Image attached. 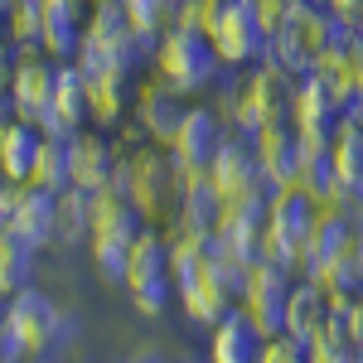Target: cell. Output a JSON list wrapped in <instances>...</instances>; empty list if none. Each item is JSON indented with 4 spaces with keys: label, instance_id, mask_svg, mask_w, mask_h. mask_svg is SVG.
Masks as SVG:
<instances>
[{
    "label": "cell",
    "instance_id": "8",
    "mask_svg": "<svg viewBox=\"0 0 363 363\" xmlns=\"http://www.w3.org/2000/svg\"><path fill=\"white\" fill-rule=\"evenodd\" d=\"M208 39H213V49H218V58L228 68L267 58V29L257 25V5L252 0H223V15L208 29Z\"/></svg>",
    "mask_w": 363,
    "mask_h": 363
},
{
    "label": "cell",
    "instance_id": "16",
    "mask_svg": "<svg viewBox=\"0 0 363 363\" xmlns=\"http://www.w3.org/2000/svg\"><path fill=\"white\" fill-rule=\"evenodd\" d=\"M87 15H92V0H49L44 10V54L58 58V63H73L83 54V39H87Z\"/></svg>",
    "mask_w": 363,
    "mask_h": 363
},
{
    "label": "cell",
    "instance_id": "9",
    "mask_svg": "<svg viewBox=\"0 0 363 363\" xmlns=\"http://www.w3.org/2000/svg\"><path fill=\"white\" fill-rule=\"evenodd\" d=\"M223 112H213V107H189L184 112V126H179V136L169 140V160L179 169H208L213 165V155L223 150Z\"/></svg>",
    "mask_w": 363,
    "mask_h": 363
},
{
    "label": "cell",
    "instance_id": "27",
    "mask_svg": "<svg viewBox=\"0 0 363 363\" xmlns=\"http://www.w3.org/2000/svg\"><path fill=\"white\" fill-rule=\"evenodd\" d=\"M34 277V247L15 233H0V296L25 291Z\"/></svg>",
    "mask_w": 363,
    "mask_h": 363
},
{
    "label": "cell",
    "instance_id": "20",
    "mask_svg": "<svg viewBox=\"0 0 363 363\" xmlns=\"http://www.w3.org/2000/svg\"><path fill=\"white\" fill-rule=\"evenodd\" d=\"M208 174H213V184H218L228 199L242 194V189H252L257 179H267V174H262V160H257V145H252V136H228L223 150L213 155Z\"/></svg>",
    "mask_w": 363,
    "mask_h": 363
},
{
    "label": "cell",
    "instance_id": "18",
    "mask_svg": "<svg viewBox=\"0 0 363 363\" xmlns=\"http://www.w3.org/2000/svg\"><path fill=\"white\" fill-rule=\"evenodd\" d=\"M291 126L306 131V136H330L335 140V131L344 126V102H339L325 83L301 78V83H296V97H291Z\"/></svg>",
    "mask_w": 363,
    "mask_h": 363
},
{
    "label": "cell",
    "instance_id": "33",
    "mask_svg": "<svg viewBox=\"0 0 363 363\" xmlns=\"http://www.w3.org/2000/svg\"><path fill=\"white\" fill-rule=\"evenodd\" d=\"M262 363H315V344L310 339H296V335H277L267 344Z\"/></svg>",
    "mask_w": 363,
    "mask_h": 363
},
{
    "label": "cell",
    "instance_id": "7",
    "mask_svg": "<svg viewBox=\"0 0 363 363\" xmlns=\"http://www.w3.org/2000/svg\"><path fill=\"white\" fill-rule=\"evenodd\" d=\"M54 83H58V58L44 54V44H20L15 49V68H10V102L15 116L39 121L54 102Z\"/></svg>",
    "mask_w": 363,
    "mask_h": 363
},
{
    "label": "cell",
    "instance_id": "6",
    "mask_svg": "<svg viewBox=\"0 0 363 363\" xmlns=\"http://www.w3.org/2000/svg\"><path fill=\"white\" fill-rule=\"evenodd\" d=\"M174 179H179V203H174V223L184 238H213L223 233L228 218V194L213 184L208 169H179L174 165Z\"/></svg>",
    "mask_w": 363,
    "mask_h": 363
},
{
    "label": "cell",
    "instance_id": "30",
    "mask_svg": "<svg viewBox=\"0 0 363 363\" xmlns=\"http://www.w3.org/2000/svg\"><path fill=\"white\" fill-rule=\"evenodd\" d=\"M44 10H49V0H10V29H5V39L20 49V44H39V34H44Z\"/></svg>",
    "mask_w": 363,
    "mask_h": 363
},
{
    "label": "cell",
    "instance_id": "41",
    "mask_svg": "<svg viewBox=\"0 0 363 363\" xmlns=\"http://www.w3.org/2000/svg\"><path fill=\"white\" fill-rule=\"evenodd\" d=\"M349 25H354V34H359V39H363V10H359V15H354V20H349Z\"/></svg>",
    "mask_w": 363,
    "mask_h": 363
},
{
    "label": "cell",
    "instance_id": "15",
    "mask_svg": "<svg viewBox=\"0 0 363 363\" xmlns=\"http://www.w3.org/2000/svg\"><path fill=\"white\" fill-rule=\"evenodd\" d=\"M5 315H10V325L25 335V344L34 349V354H44V349H49V339L58 335V325H63V310H58L54 296H49V291H39V286L15 291V296L5 301Z\"/></svg>",
    "mask_w": 363,
    "mask_h": 363
},
{
    "label": "cell",
    "instance_id": "14",
    "mask_svg": "<svg viewBox=\"0 0 363 363\" xmlns=\"http://www.w3.org/2000/svg\"><path fill=\"white\" fill-rule=\"evenodd\" d=\"M267 344H272V335L252 320V310L233 306L223 320L213 325V354H208V359L213 363H262Z\"/></svg>",
    "mask_w": 363,
    "mask_h": 363
},
{
    "label": "cell",
    "instance_id": "21",
    "mask_svg": "<svg viewBox=\"0 0 363 363\" xmlns=\"http://www.w3.org/2000/svg\"><path fill=\"white\" fill-rule=\"evenodd\" d=\"M39 145H44V131H39L34 121H25V116H15V121L0 131V169H5L10 184H29V179H34Z\"/></svg>",
    "mask_w": 363,
    "mask_h": 363
},
{
    "label": "cell",
    "instance_id": "40",
    "mask_svg": "<svg viewBox=\"0 0 363 363\" xmlns=\"http://www.w3.org/2000/svg\"><path fill=\"white\" fill-rule=\"evenodd\" d=\"M10 29V0H0V34Z\"/></svg>",
    "mask_w": 363,
    "mask_h": 363
},
{
    "label": "cell",
    "instance_id": "17",
    "mask_svg": "<svg viewBox=\"0 0 363 363\" xmlns=\"http://www.w3.org/2000/svg\"><path fill=\"white\" fill-rule=\"evenodd\" d=\"M184 112H189V102H184V92H174V87L160 78V83H145L136 97V121L145 126V136L155 140V145H165L179 136V126H184Z\"/></svg>",
    "mask_w": 363,
    "mask_h": 363
},
{
    "label": "cell",
    "instance_id": "29",
    "mask_svg": "<svg viewBox=\"0 0 363 363\" xmlns=\"http://www.w3.org/2000/svg\"><path fill=\"white\" fill-rule=\"evenodd\" d=\"M179 306H184V315H189L194 325H208V330H213L228 310H233V301H228L218 286L199 281V286H184V291H179Z\"/></svg>",
    "mask_w": 363,
    "mask_h": 363
},
{
    "label": "cell",
    "instance_id": "36",
    "mask_svg": "<svg viewBox=\"0 0 363 363\" xmlns=\"http://www.w3.org/2000/svg\"><path fill=\"white\" fill-rule=\"evenodd\" d=\"M344 121H354V126H363V87H354V97L344 102Z\"/></svg>",
    "mask_w": 363,
    "mask_h": 363
},
{
    "label": "cell",
    "instance_id": "10",
    "mask_svg": "<svg viewBox=\"0 0 363 363\" xmlns=\"http://www.w3.org/2000/svg\"><path fill=\"white\" fill-rule=\"evenodd\" d=\"M252 145H257L262 174H267L277 189L301 184V169H306V140H301V131H296L291 121H277V126L257 131V136H252Z\"/></svg>",
    "mask_w": 363,
    "mask_h": 363
},
{
    "label": "cell",
    "instance_id": "26",
    "mask_svg": "<svg viewBox=\"0 0 363 363\" xmlns=\"http://www.w3.org/2000/svg\"><path fill=\"white\" fill-rule=\"evenodd\" d=\"M29 184H44V189H73V136H44L39 145V165H34V179Z\"/></svg>",
    "mask_w": 363,
    "mask_h": 363
},
{
    "label": "cell",
    "instance_id": "11",
    "mask_svg": "<svg viewBox=\"0 0 363 363\" xmlns=\"http://www.w3.org/2000/svg\"><path fill=\"white\" fill-rule=\"evenodd\" d=\"M359 218H363V213H339V208H325V218H320V228H315V238H310L306 257H301L306 281H325L339 257H349V252H354Z\"/></svg>",
    "mask_w": 363,
    "mask_h": 363
},
{
    "label": "cell",
    "instance_id": "19",
    "mask_svg": "<svg viewBox=\"0 0 363 363\" xmlns=\"http://www.w3.org/2000/svg\"><path fill=\"white\" fill-rule=\"evenodd\" d=\"M121 150L102 131H73V184L83 189H112Z\"/></svg>",
    "mask_w": 363,
    "mask_h": 363
},
{
    "label": "cell",
    "instance_id": "35",
    "mask_svg": "<svg viewBox=\"0 0 363 363\" xmlns=\"http://www.w3.org/2000/svg\"><path fill=\"white\" fill-rule=\"evenodd\" d=\"M15 194H20V184H10V179H5V169H0V233H10V213H15Z\"/></svg>",
    "mask_w": 363,
    "mask_h": 363
},
{
    "label": "cell",
    "instance_id": "24",
    "mask_svg": "<svg viewBox=\"0 0 363 363\" xmlns=\"http://www.w3.org/2000/svg\"><path fill=\"white\" fill-rule=\"evenodd\" d=\"M126 68H107V73H87V112L97 126H116L126 112Z\"/></svg>",
    "mask_w": 363,
    "mask_h": 363
},
{
    "label": "cell",
    "instance_id": "5",
    "mask_svg": "<svg viewBox=\"0 0 363 363\" xmlns=\"http://www.w3.org/2000/svg\"><path fill=\"white\" fill-rule=\"evenodd\" d=\"M169 257H174V242L160 238L155 228L145 233L131 252V281H126V291H131V301H136L140 315H165L169 296H179V286H174V267H169Z\"/></svg>",
    "mask_w": 363,
    "mask_h": 363
},
{
    "label": "cell",
    "instance_id": "32",
    "mask_svg": "<svg viewBox=\"0 0 363 363\" xmlns=\"http://www.w3.org/2000/svg\"><path fill=\"white\" fill-rule=\"evenodd\" d=\"M169 267H174V286H179V291H184V286H199V281H203V242L179 233V238H174Z\"/></svg>",
    "mask_w": 363,
    "mask_h": 363
},
{
    "label": "cell",
    "instance_id": "23",
    "mask_svg": "<svg viewBox=\"0 0 363 363\" xmlns=\"http://www.w3.org/2000/svg\"><path fill=\"white\" fill-rule=\"evenodd\" d=\"M335 315V296L320 281H301L291 286V310H286V335L296 339H315L325 330V320Z\"/></svg>",
    "mask_w": 363,
    "mask_h": 363
},
{
    "label": "cell",
    "instance_id": "42",
    "mask_svg": "<svg viewBox=\"0 0 363 363\" xmlns=\"http://www.w3.org/2000/svg\"><path fill=\"white\" fill-rule=\"evenodd\" d=\"M354 247H359V252H363V218H359V238H354Z\"/></svg>",
    "mask_w": 363,
    "mask_h": 363
},
{
    "label": "cell",
    "instance_id": "28",
    "mask_svg": "<svg viewBox=\"0 0 363 363\" xmlns=\"http://www.w3.org/2000/svg\"><path fill=\"white\" fill-rule=\"evenodd\" d=\"M335 165H339V179L349 184V194H359L363 203V126L344 121L335 131Z\"/></svg>",
    "mask_w": 363,
    "mask_h": 363
},
{
    "label": "cell",
    "instance_id": "12",
    "mask_svg": "<svg viewBox=\"0 0 363 363\" xmlns=\"http://www.w3.org/2000/svg\"><path fill=\"white\" fill-rule=\"evenodd\" d=\"M291 267H281V262H262L257 272H252V291L242 306L252 310V320L267 330V335L277 339L286 335V310H291Z\"/></svg>",
    "mask_w": 363,
    "mask_h": 363
},
{
    "label": "cell",
    "instance_id": "37",
    "mask_svg": "<svg viewBox=\"0 0 363 363\" xmlns=\"http://www.w3.org/2000/svg\"><path fill=\"white\" fill-rule=\"evenodd\" d=\"M325 10H335L339 20H354V15L363 10V0H325Z\"/></svg>",
    "mask_w": 363,
    "mask_h": 363
},
{
    "label": "cell",
    "instance_id": "31",
    "mask_svg": "<svg viewBox=\"0 0 363 363\" xmlns=\"http://www.w3.org/2000/svg\"><path fill=\"white\" fill-rule=\"evenodd\" d=\"M131 252L136 247H126L116 238H92V262H97L102 281H112V286H126L131 281Z\"/></svg>",
    "mask_w": 363,
    "mask_h": 363
},
{
    "label": "cell",
    "instance_id": "25",
    "mask_svg": "<svg viewBox=\"0 0 363 363\" xmlns=\"http://www.w3.org/2000/svg\"><path fill=\"white\" fill-rule=\"evenodd\" d=\"M49 107L68 121V131H83V121H92V112H87V78L78 63H58V83H54V102Z\"/></svg>",
    "mask_w": 363,
    "mask_h": 363
},
{
    "label": "cell",
    "instance_id": "3",
    "mask_svg": "<svg viewBox=\"0 0 363 363\" xmlns=\"http://www.w3.org/2000/svg\"><path fill=\"white\" fill-rule=\"evenodd\" d=\"M155 68H160V78H165L174 92L194 97V92L218 83V73H223L228 63L218 58L213 39H208L203 29L169 25L165 34H160V44H155Z\"/></svg>",
    "mask_w": 363,
    "mask_h": 363
},
{
    "label": "cell",
    "instance_id": "38",
    "mask_svg": "<svg viewBox=\"0 0 363 363\" xmlns=\"http://www.w3.org/2000/svg\"><path fill=\"white\" fill-rule=\"evenodd\" d=\"M15 121V102H10V92H0V131Z\"/></svg>",
    "mask_w": 363,
    "mask_h": 363
},
{
    "label": "cell",
    "instance_id": "34",
    "mask_svg": "<svg viewBox=\"0 0 363 363\" xmlns=\"http://www.w3.org/2000/svg\"><path fill=\"white\" fill-rule=\"evenodd\" d=\"M218 15H223V0H179V15H174V25L184 29H208L218 25Z\"/></svg>",
    "mask_w": 363,
    "mask_h": 363
},
{
    "label": "cell",
    "instance_id": "4",
    "mask_svg": "<svg viewBox=\"0 0 363 363\" xmlns=\"http://www.w3.org/2000/svg\"><path fill=\"white\" fill-rule=\"evenodd\" d=\"M325 218V203L310 194L306 184H291V189H281L272 199V233H267V252H272V262L281 267H301V257H306L310 238H315V228Z\"/></svg>",
    "mask_w": 363,
    "mask_h": 363
},
{
    "label": "cell",
    "instance_id": "1",
    "mask_svg": "<svg viewBox=\"0 0 363 363\" xmlns=\"http://www.w3.org/2000/svg\"><path fill=\"white\" fill-rule=\"evenodd\" d=\"M359 34L325 5H296L272 34H267V63L286 68L291 78H306L325 49H349Z\"/></svg>",
    "mask_w": 363,
    "mask_h": 363
},
{
    "label": "cell",
    "instance_id": "22",
    "mask_svg": "<svg viewBox=\"0 0 363 363\" xmlns=\"http://www.w3.org/2000/svg\"><path fill=\"white\" fill-rule=\"evenodd\" d=\"M97 203H102V189H83V184L63 189L58 194V242H68V247L92 242V233H97Z\"/></svg>",
    "mask_w": 363,
    "mask_h": 363
},
{
    "label": "cell",
    "instance_id": "39",
    "mask_svg": "<svg viewBox=\"0 0 363 363\" xmlns=\"http://www.w3.org/2000/svg\"><path fill=\"white\" fill-rule=\"evenodd\" d=\"M126 363H169L165 354H155V349H140V354H131Z\"/></svg>",
    "mask_w": 363,
    "mask_h": 363
},
{
    "label": "cell",
    "instance_id": "13",
    "mask_svg": "<svg viewBox=\"0 0 363 363\" xmlns=\"http://www.w3.org/2000/svg\"><path fill=\"white\" fill-rule=\"evenodd\" d=\"M10 233L25 238L34 252L58 242V194L44 184H20L15 194V213H10Z\"/></svg>",
    "mask_w": 363,
    "mask_h": 363
},
{
    "label": "cell",
    "instance_id": "2",
    "mask_svg": "<svg viewBox=\"0 0 363 363\" xmlns=\"http://www.w3.org/2000/svg\"><path fill=\"white\" fill-rule=\"evenodd\" d=\"M291 97H296L291 73L262 58V68L242 73L223 92V107L218 112H223V121H233L238 136H257V131H267L277 121H291Z\"/></svg>",
    "mask_w": 363,
    "mask_h": 363
}]
</instances>
